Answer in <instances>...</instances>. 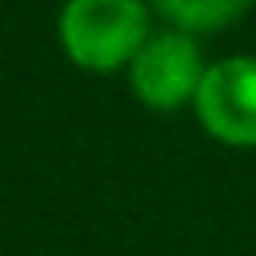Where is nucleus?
<instances>
[{"instance_id": "nucleus-1", "label": "nucleus", "mask_w": 256, "mask_h": 256, "mask_svg": "<svg viewBox=\"0 0 256 256\" xmlns=\"http://www.w3.org/2000/svg\"><path fill=\"white\" fill-rule=\"evenodd\" d=\"M148 0H64L56 12V40L80 72H124L152 36Z\"/></svg>"}, {"instance_id": "nucleus-2", "label": "nucleus", "mask_w": 256, "mask_h": 256, "mask_svg": "<svg viewBox=\"0 0 256 256\" xmlns=\"http://www.w3.org/2000/svg\"><path fill=\"white\" fill-rule=\"evenodd\" d=\"M204 68L208 60L192 32L156 28L144 40V48L132 56V64L124 68V76H128V92L136 104L152 112H176V108H192Z\"/></svg>"}, {"instance_id": "nucleus-3", "label": "nucleus", "mask_w": 256, "mask_h": 256, "mask_svg": "<svg viewBox=\"0 0 256 256\" xmlns=\"http://www.w3.org/2000/svg\"><path fill=\"white\" fill-rule=\"evenodd\" d=\"M192 116L216 144L256 148V56L208 60Z\"/></svg>"}, {"instance_id": "nucleus-4", "label": "nucleus", "mask_w": 256, "mask_h": 256, "mask_svg": "<svg viewBox=\"0 0 256 256\" xmlns=\"http://www.w3.org/2000/svg\"><path fill=\"white\" fill-rule=\"evenodd\" d=\"M148 4L156 16L168 20V28H180L192 36L224 32L252 8V0H148Z\"/></svg>"}]
</instances>
